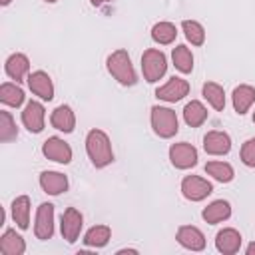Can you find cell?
Masks as SVG:
<instances>
[{
    "mask_svg": "<svg viewBox=\"0 0 255 255\" xmlns=\"http://www.w3.org/2000/svg\"><path fill=\"white\" fill-rule=\"evenodd\" d=\"M86 153L94 167L102 169L114 161V149L104 129H90L86 135Z\"/></svg>",
    "mask_w": 255,
    "mask_h": 255,
    "instance_id": "cell-1",
    "label": "cell"
},
{
    "mask_svg": "<svg viewBox=\"0 0 255 255\" xmlns=\"http://www.w3.org/2000/svg\"><path fill=\"white\" fill-rule=\"evenodd\" d=\"M108 72L114 76V80H118L122 86H135L137 82V74L131 66V58L126 50H116L108 56L106 60Z\"/></svg>",
    "mask_w": 255,
    "mask_h": 255,
    "instance_id": "cell-2",
    "label": "cell"
},
{
    "mask_svg": "<svg viewBox=\"0 0 255 255\" xmlns=\"http://www.w3.org/2000/svg\"><path fill=\"white\" fill-rule=\"evenodd\" d=\"M149 120H151V128H153L155 135H159L163 139H169L179 131V122H177V116L171 108L153 106Z\"/></svg>",
    "mask_w": 255,
    "mask_h": 255,
    "instance_id": "cell-3",
    "label": "cell"
},
{
    "mask_svg": "<svg viewBox=\"0 0 255 255\" xmlns=\"http://www.w3.org/2000/svg\"><path fill=\"white\" fill-rule=\"evenodd\" d=\"M141 72H143V80L149 84H155L157 80H161L167 72L165 54L157 48H147L141 54Z\"/></svg>",
    "mask_w": 255,
    "mask_h": 255,
    "instance_id": "cell-4",
    "label": "cell"
},
{
    "mask_svg": "<svg viewBox=\"0 0 255 255\" xmlns=\"http://www.w3.org/2000/svg\"><path fill=\"white\" fill-rule=\"evenodd\" d=\"M197 149L187 143V141H179V143H171L169 147V161L175 169H189L197 165Z\"/></svg>",
    "mask_w": 255,
    "mask_h": 255,
    "instance_id": "cell-5",
    "label": "cell"
},
{
    "mask_svg": "<svg viewBox=\"0 0 255 255\" xmlns=\"http://www.w3.org/2000/svg\"><path fill=\"white\" fill-rule=\"evenodd\" d=\"M181 193L189 201H203L213 193V185L199 175H185L181 179Z\"/></svg>",
    "mask_w": 255,
    "mask_h": 255,
    "instance_id": "cell-6",
    "label": "cell"
},
{
    "mask_svg": "<svg viewBox=\"0 0 255 255\" xmlns=\"http://www.w3.org/2000/svg\"><path fill=\"white\" fill-rule=\"evenodd\" d=\"M187 94H189V82L179 78V76L169 78L163 86H159L155 90V98L163 100V102H169V104H175V102L183 100Z\"/></svg>",
    "mask_w": 255,
    "mask_h": 255,
    "instance_id": "cell-7",
    "label": "cell"
},
{
    "mask_svg": "<svg viewBox=\"0 0 255 255\" xmlns=\"http://www.w3.org/2000/svg\"><path fill=\"white\" fill-rule=\"evenodd\" d=\"M82 227H84V215H82L76 207H68V209L62 213V221H60L62 237H64L68 243H76L78 237H80Z\"/></svg>",
    "mask_w": 255,
    "mask_h": 255,
    "instance_id": "cell-8",
    "label": "cell"
},
{
    "mask_svg": "<svg viewBox=\"0 0 255 255\" xmlns=\"http://www.w3.org/2000/svg\"><path fill=\"white\" fill-rule=\"evenodd\" d=\"M34 235L40 241L52 239V235H54V205L52 203H40V207L36 211Z\"/></svg>",
    "mask_w": 255,
    "mask_h": 255,
    "instance_id": "cell-9",
    "label": "cell"
},
{
    "mask_svg": "<svg viewBox=\"0 0 255 255\" xmlns=\"http://www.w3.org/2000/svg\"><path fill=\"white\" fill-rule=\"evenodd\" d=\"M42 153H44V157H48V159H52L56 163H64L66 165V163L72 161V147H70V143H66L58 135H52V137H48L42 143Z\"/></svg>",
    "mask_w": 255,
    "mask_h": 255,
    "instance_id": "cell-10",
    "label": "cell"
},
{
    "mask_svg": "<svg viewBox=\"0 0 255 255\" xmlns=\"http://www.w3.org/2000/svg\"><path fill=\"white\" fill-rule=\"evenodd\" d=\"M44 120H46V110L40 102L30 100L22 112V124L30 133H40L44 129Z\"/></svg>",
    "mask_w": 255,
    "mask_h": 255,
    "instance_id": "cell-11",
    "label": "cell"
},
{
    "mask_svg": "<svg viewBox=\"0 0 255 255\" xmlns=\"http://www.w3.org/2000/svg\"><path fill=\"white\" fill-rule=\"evenodd\" d=\"M28 82V88L32 90V94H36L38 98H42L44 102H50L54 98V84H52V78L44 72V70H36L32 74H28L26 78Z\"/></svg>",
    "mask_w": 255,
    "mask_h": 255,
    "instance_id": "cell-12",
    "label": "cell"
},
{
    "mask_svg": "<svg viewBox=\"0 0 255 255\" xmlns=\"http://www.w3.org/2000/svg\"><path fill=\"white\" fill-rule=\"evenodd\" d=\"M203 149L209 155H225L231 151V137L225 131L213 129L203 135Z\"/></svg>",
    "mask_w": 255,
    "mask_h": 255,
    "instance_id": "cell-13",
    "label": "cell"
},
{
    "mask_svg": "<svg viewBox=\"0 0 255 255\" xmlns=\"http://www.w3.org/2000/svg\"><path fill=\"white\" fill-rule=\"evenodd\" d=\"M175 239L181 247H185L189 251H203L205 249V235L201 229H197L193 225H181L175 233Z\"/></svg>",
    "mask_w": 255,
    "mask_h": 255,
    "instance_id": "cell-14",
    "label": "cell"
},
{
    "mask_svg": "<svg viewBox=\"0 0 255 255\" xmlns=\"http://www.w3.org/2000/svg\"><path fill=\"white\" fill-rule=\"evenodd\" d=\"M215 247L223 255H233L241 249V233L233 227H225L215 235Z\"/></svg>",
    "mask_w": 255,
    "mask_h": 255,
    "instance_id": "cell-15",
    "label": "cell"
},
{
    "mask_svg": "<svg viewBox=\"0 0 255 255\" xmlns=\"http://www.w3.org/2000/svg\"><path fill=\"white\" fill-rule=\"evenodd\" d=\"M4 70H6L8 78L16 80V84H18V82H22L24 78H28V74H30V60H28V56L22 54V52L10 54L8 60H6V64H4Z\"/></svg>",
    "mask_w": 255,
    "mask_h": 255,
    "instance_id": "cell-16",
    "label": "cell"
},
{
    "mask_svg": "<svg viewBox=\"0 0 255 255\" xmlns=\"http://www.w3.org/2000/svg\"><path fill=\"white\" fill-rule=\"evenodd\" d=\"M50 124H52V128L58 129V131L72 133L74 128H76V116H74V112H72L70 106L62 104V106H58V108L52 112V116H50Z\"/></svg>",
    "mask_w": 255,
    "mask_h": 255,
    "instance_id": "cell-17",
    "label": "cell"
},
{
    "mask_svg": "<svg viewBox=\"0 0 255 255\" xmlns=\"http://www.w3.org/2000/svg\"><path fill=\"white\" fill-rule=\"evenodd\" d=\"M201 217H203V221L209 223V225L221 223V221H225V219L231 217V205H229V201H225V199H215V201H211L207 207H203Z\"/></svg>",
    "mask_w": 255,
    "mask_h": 255,
    "instance_id": "cell-18",
    "label": "cell"
},
{
    "mask_svg": "<svg viewBox=\"0 0 255 255\" xmlns=\"http://www.w3.org/2000/svg\"><path fill=\"white\" fill-rule=\"evenodd\" d=\"M231 100H233V110L243 116L249 112V108L255 104V88L249 86V84H239L233 94H231Z\"/></svg>",
    "mask_w": 255,
    "mask_h": 255,
    "instance_id": "cell-19",
    "label": "cell"
},
{
    "mask_svg": "<svg viewBox=\"0 0 255 255\" xmlns=\"http://www.w3.org/2000/svg\"><path fill=\"white\" fill-rule=\"evenodd\" d=\"M40 187L48 195H60L68 189V177L60 171H42L40 173Z\"/></svg>",
    "mask_w": 255,
    "mask_h": 255,
    "instance_id": "cell-20",
    "label": "cell"
},
{
    "mask_svg": "<svg viewBox=\"0 0 255 255\" xmlns=\"http://www.w3.org/2000/svg\"><path fill=\"white\" fill-rule=\"evenodd\" d=\"M26 251V241L16 229H6L0 237V253L2 255H22Z\"/></svg>",
    "mask_w": 255,
    "mask_h": 255,
    "instance_id": "cell-21",
    "label": "cell"
},
{
    "mask_svg": "<svg viewBox=\"0 0 255 255\" xmlns=\"http://www.w3.org/2000/svg\"><path fill=\"white\" fill-rule=\"evenodd\" d=\"M10 211H12L14 223L20 229H28V225H30V197L28 195H18L12 201Z\"/></svg>",
    "mask_w": 255,
    "mask_h": 255,
    "instance_id": "cell-22",
    "label": "cell"
},
{
    "mask_svg": "<svg viewBox=\"0 0 255 255\" xmlns=\"http://www.w3.org/2000/svg\"><path fill=\"white\" fill-rule=\"evenodd\" d=\"M183 120L187 126L191 128H199L205 120H207V108L199 102V100H191L185 104L183 108Z\"/></svg>",
    "mask_w": 255,
    "mask_h": 255,
    "instance_id": "cell-23",
    "label": "cell"
},
{
    "mask_svg": "<svg viewBox=\"0 0 255 255\" xmlns=\"http://www.w3.org/2000/svg\"><path fill=\"white\" fill-rule=\"evenodd\" d=\"M26 96H24V90L18 86V84H12V82H4L0 86V102L10 106V108H20L24 104Z\"/></svg>",
    "mask_w": 255,
    "mask_h": 255,
    "instance_id": "cell-24",
    "label": "cell"
},
{
    "mask_svg": "<svg viewBox=\"0 0 255 255\" xmlns=\"http://www.w3.org/2000/svg\"><path fill=\"white\" fill-rule=\"evenodd\" d=\"M201 94L213 110H217V112L225 110V92L217 82H205L201 88Z\"/></svg>",
    "mask_w": 255,
    "mask_h": 255,
    "instance_id": "cell-25",
    "label": "cell"
},
{
    "mask_svg": "<svg viewBox=\"0 0 255 255\" xmlns=\"http://www.w3.org/2000/svg\"><path fill=\"white\" fill-rule=\"evenodd\" d=\"M112 237V229L108 225H94L86 231L84 235V243L88 247H94V249H100V247H106L108 241Z\"/></svg>",
    "mask_w": 255,
    "mask_h": 255,
    "instance_id": "cell-26",
    "label": "cell"
},
{
    "mask_svg": "<svg viewBox=\"0 0 255 255\" xmlns=\"http://www.w3.org/2000/svg\"><path fill=\"white\" fill-rule=\"evenodd\" d=\"M171 60H173L175 70H179L181 74H191V70H193V54L185 44H179V46L173 48Z\"/></svg>",
    "mask_w": 255,
    "mask_h": 255,
    "instance_id": "cell-27",
    "label": "cell"
},
{
    "mask_svg": "<svg viewBox=\"0 0 255 255\" xmlns=\"http://www.w3.org/2000/svg\"><path fill=\"white\" fill-rule=\"evenodd\" d=\"M205 173L211 175L213 179L221 181V183H229L235 177V171H233L231 163H227V161H207L205 163Z\"/></svg>",
    "mask_w": 255,
    "mask_h": 255,
    "instance_id": "cell-28",
    "label": "cell"
},
{
    "mask_svg": "<svg viewBox=\"0 0 255 255\" xmlns=\"http://www.w3.org/2000/svg\"><path fill=\"white\" fill-rule=\"evenodd\" d=\"M175 36H177V30H175V26L171 22H157L151 28V38L161 46L171 44L175 40Z\"/></svg>",
    "mask_w": 255,
    "mask_h": 255,
    "instance_id": "cell-29",
    "label": "cell"
},
{
    "mask_svg": "<svg viewBox=\"0 0 255 255\" xmlns=\"http://www.w3.org/2000/svg\"><path fill=\"white\" fill-rule=\"evenodd\" d=\"M181 28H183V34H185L187 42H191L193 46H201L205 42V28L197 20H183Z\"/></svg>",
    "mask_w": 255,
    "mask_h": 255,
    "instance_id": "cell-30",
    "label": "cell"
},
{
    "mask_svg": "<svg viewBox=\"0 0 255 255\" xmlns=\"http://www.w3.org/2000/svg\"><path fill=\"white\" fill-rule=\"evenodd\" d=\"M16 137H18V128H16L14 118L10 116V112L0 110V141L8 143Z\"/></svg>",
    "mask_w": 255,
    "mask_h": 255,
    "instance_id": "cell-31",
    "label": "cell"
},
{
    "mask_svg": "<svg viewBox=\"0 0 255 255\" xmlns=\"http://www.w3.org/2000/svg\"><path fill=\"white\" fill-rule=\"evenodd\" d=\"M239 157H241V161H243L247 167H255V135L249 137V139L241 145Z\"/></svg>",
    "mask_w": 255,
    "mask_h": 255,
    "instance_id": "cell-32",
    "label": "cell"
},
{
    "mask_svg": "<svg viewBox=\"0 0 255 255\" xmlns=\"http://www.w3.org/2000/svg\"><path fill=\"white\" fill-rule=\"evenodd\" d=\"M245 253H247V255H255V241L247 245V249H245Z\"/></svg>",
    "mask_w": 255,
    "mask_h": 255,
    "instance_id": "cell-33",
    "label": "cell"
},
{
    "mask_svg": "<svg viewBox=\"0 0 255 255\" xmlns=\"http://www.w3.org/2000/svg\"><path fill=\"white\" fill-rule=\"evenodd\" d=\"M108 2H112V0H90L92 6H104V4H108Z\"/></svg>",
    "mask_w": 255,
    "mask_h": 255,
    "instance_id": "cell-34",
    "label": "cell"
},
{
    "mask_svg": "<svg viewBox=\"0 0 255 255\" xmlns=\"http://www.w3.org/2000/svg\"><path fill=\"white\" fill-rule=\"evenodd\" d=\"M122 253H137V249H118V255H122Z\"/></svg>",
    "mask_w": 255,
    "mask_h": 255,
    "instance_id": "cell-35",
    "label": "cell"
},
{
    "mask_svg": "<svg viewBox=\"0 0 255 255\" xmlns=\"http://www.w3.org/2000/svg\"><path fill=\"white\" fill-rule=\"evenodd\" d=\"M10 2H12V0H0V4H2V6H8Z\"/></svg>",
    "mask_w": 255,
    "mask_h": 255,
    "instance_id": "cell-36",
    "label": "cell"
},
{
    "mask_svg": "<svg viewBox=\"0 0 255 255\" xmlns=\"http://www.w3.org/2000/svg\"><path fill=\"white\" fill-rule=\"evenodd\" d=\"M46 2H50V4H54V2H58V0H46Z\"/></svg>",
    "mask_w": 255,
    "mask_h": 255,
    "instance_id": "cell-37",
    "label": "cell"
},
{
    "mask_svg": "<svg viewBox=\"0 0 255 255\" xmlns=\"http://www.w3.org/2000/svg\"><path fill=\"white\" fill-rule=\"evenodd\" d=\"M253 124H255V112H253Z\"/></svg>",
    "mask_w": 255,
    "mask_h": 255,
    "instance_id": "cell-38",
    "label": "cell"
}]
</instances>
